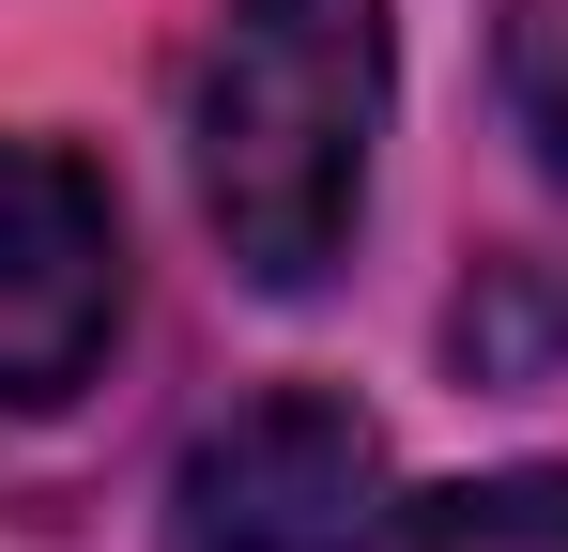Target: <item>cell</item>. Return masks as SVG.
<instances>
[{"label":"cell","mask_w":568,"mask_h":552,"mask_svg":"<svg viewBox=\"0 0 568 552\" xmlns=\"http://www.w3.org/2000/svg\"><path fill=\"white\" fill-rule=\"evenodd\" d=\"M384 552H568V460H507V476H462V491H415Z\"/></svg>","instance_id":"4"},{"label":"cell","mask_w":568,"mask_h":552,"mask_svg":"<svg viewBox=\"0 0 568 552\" xmlns=\"http://www.w3.org/2000/svg\"><path fill=\"white\" fill-rule=\"evenodd\" d=\"M384 430L323 384L215 415L170 476V552H384Z\"/></svg>","instance_id":"2"},{"label":"cell","mask_w":568,"mask_h":552,"mask_svg":"<svg viewBox=\"0 0 568 552\" xmlns=\"http://www.w3.org/2000/svg\"><path fill=\"white\" fill-rule=\"evenodd\" d=\"M523 338H568V292H554V276H491V292L462 307V368H476V384H507Z\"/></svg>","instance_id":"6"},{"label":"cell","mask_w":568,"mask_h":552,"mask_svg":"<svg viewBox=\"0 0 568 552\" xmlns=\"http://www.w3.org/2000/svg\"><path fill=\"white\" fill-rule=\"evenodd\" d=\"M123 338V215L62 139H0V415L78 399Z\"/></svg>","instance_id":"3"},{"label":"cell","mask_w":568,"mask_h":552,"mask_svg":"<svg viewBox=\"0 0 568 552\" xmlns=\"http://www.w3.org/2000/svg\"><path fill=\"white\" fill-rule=\"evenodd\" d=\"M507 108H523L538 170L568 184V0H523V16H507Z\"/></svg>","instance_id":"5"},{"label":"cell","mask_w":568,"mask_h":552,"mask_svg":"<svg viewBox=\"0 0 568 552\" xmlns=\"http://www.w3.org/2000/svg\"><path fill=\"white\" fill-rule=\"evenodd\" d=\"M384 0H231L200 47V215L246 292H323L354 262L384 154Z\"/></svg>","instance_id":"1"}]
</instances>
